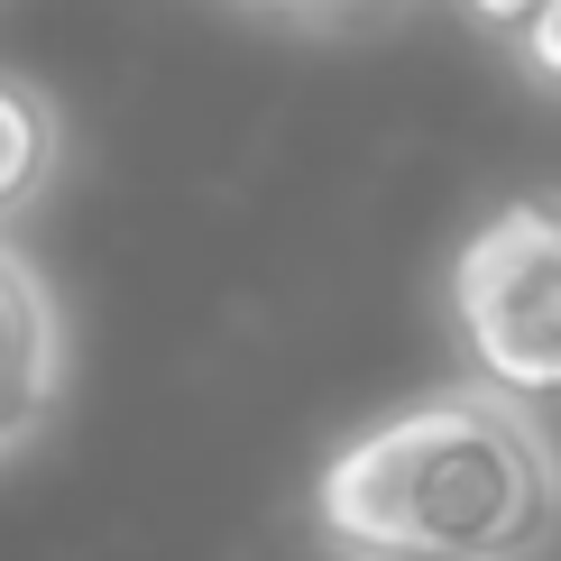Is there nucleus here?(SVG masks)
I'll return each mask as SVG.
<instances>
[{"label": "nucleus", "instance_id": "nucleus-1", "mask_svg": "<svg viewBox=\"0 0 561 561\" xmlns=\"http://www.w3.org/2000/svg\"><path fill=\"white\" fill-rule=\"evenodd\" d=\"M295 525L313 561H552L561 433L470 378L414 387L332 433Z\"/></svg>", "mask_w": 561, "mask_h": 561}, {"label": "nucleus", "instance_id": "nucleus-5", "mask_svg": "<svg viewBox=\"0 0 561 561\" xmlns=\"http://www.w3.org/2000/svg\"><path fill=\"white\" fill-rule=\"evenodd\" d=\"M240 28L295 37V46H378L433 10V0H221Z\"/></svg>", "mask_w": 561, "mask_h": 561}, {"label": "nucleus", "instance_id": "nucleus-4", "mask_svg": "<svg viewBox=\"0 0 561 561\" xmlns=\"http://www.w3.org/2000/svg\"><path fill=\"white\" fill-rule=\"evenodd\" d=\"M65 148H75L65 102L37 75L0 65V240H19V221L65 184Z\"/></svg>", "mask_w": 561, "mask_h": 561}, {"label": "nucleus", "instance_id": "nucleus-2", "mask_svg": "<svg viewBox=\"0 0 561 561\" xmlns=\"http://www.w3.org/2000/svg\"><path fill=\"white\" fill-rule=\"evenodd\" d=\"M433 322L451 368L488 396L561 405V184H516L442 249Z\"/></svg>", "mask_w": 561, "mask_h": 561}, {"label": "nucleus", "instance_id": "nucleus-3", "mask_svg": "<svg viewBox=\"0 0 561 561\" xmlns=\"http://www.w3.org/2000/svg\"><path fill=\"white\" fill-rule=\"evenodd\" d=\"M75 405V313L28 240H0V470L37 460Z\"/></svg>", "mask_w": 561, "mask_h": 561}, {"label": "nucleus", "instance_id": "nucleus-7", "mask_svg": "<svg viewBox=\"0 0 561 561\" xmlns=\"http://www.w3.org/2000/svg\"><path fill=\"white\" fill-rule=\"evenodd\" d=\"M534 10H543V0H451V19H460V28H470V37L488 46V56H506V37H516Z\"/></svg>", "mask_w": 561, "mask_h": 561}, {"label": "nucleus", "instance_id": "nucleus-6", "mask_svg": "<svg viewBox=\"0 0 561 561\" xmlns=\"http://www.w3.org/2000/svg\"><path fill=\"white\" fill-rule=\"evenodd\" d=\"M506 75H516V92L525 102H543V111H561V0H543V10L525 19L516 37H506Z\"/></svg>", "mask_w": 561, "mask_h": 561}]
</instances>
